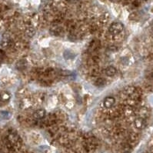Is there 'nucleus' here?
<instances>
[{"mask_svg": "<svg viewBox=\"0 0 153 153\" xmlns=\"http://www.w3.org/2000/svg\"><path fill=\"white\" fill-rule=\"evenodd\" d=\"M115 103V98L112 97V96H108L105 99H104L103 101V105H104L105 108H110L113 106Z\"/></svg>", "mask_w": 153, "mask_h": 153, "instance_id": "5", "label": "nucleus"}, {"mask_svg": "<svg viewBox=\"0 0 153 153\" xmlns=\"http://www.w3.org/2000/svg\"><path fill=\"white\" fill-rule=\"evenodd\" d=\"M100 45V42L99 40H93L90 43L89 45V48H88V50L91 51V52H93V51H96V49L99 48V46Z\"/></svg>", "mask_w": 153, "mask_h": 153, "instance_id": "8", "label": "nucleus"}, {"mask_svg": "<svg viewBox=\"0 0 153 153\" xmlns=\"http://www.w3.org/2000/svg\"><path fill=\"white\" fill-rule=\"evenodd\" d=\"M146 1H148V0H146Z\"/></svg>", "mask_w": 153, "mask_h": 153, "instance_id": "19", "label": "nucleus"}, {"mask_svg": "<svg viewBox=\"0 0 153 153\" xmlns=\"http://www.w3.org/2000/svg\"><path fill=\"white\" fill-rule=\"evenodd\" d=\"M152 33H153V26H152Z\"/></svg>", "mask_w": 153, "mask_h": 153, "instance_id": "18", "label": "nucleus"}, {"mask_svg": "<svg viewBox=\"0 0 153 153\" xmlns=\"http://www.w3.org/2000/svg\"><path fill=\"white\" fill-rule=\"evenodd\" d=\"M26 65H27V63H26L25 60H20L16 64V67L19 70H23V69H25L26 68Z\"/></svg>", "mask_w": 153, "mask_h": 153, "instance_id": "11", "label": "nucleus"}, {"mask_svg": "<svg viewBox=\"0 0 153 153\" xmlns=\"http://www.w3.org/2000/svg\"><path fill=\"white\" fill-rule=\"evenodd\" d=\"M95 85L98 87H102L104 86L105 85V79L103 78H98L95 81Z\"/></svg>", "mask_w": 153, "mask_h": 153, "instance_id": "12", "label": "nucleus"}, {"mask_svg": "<svg viewBox=\"0 0 153 153\" xmlns=\"http://www.w3.org/2000/svg\"><path fill=\"white\" fill-rule=\"evenodd\" d=\"M45 116V111L42 108L36 110L35 113L33 114V118L35 119H42Z\"/></svg>", "mask_w": 153, "mask_h": 153, "instance_id": "6", "label": "nucleus"}, {"mask_svg": "<svg viewBox=\"0 0 153 153\" xmlns=\"http://www.w3.org/2000/svg\"><path fill=\"white\" fill-rule=\"evenodd\" d=\"M10 99V95L6 92H0V101L7 102Z\"/></svg>", "mask_w": 153, "mask_h": 153, "instance_id": "10", "label": "nucleus"}, {"mask_svg": "<svg viewBox=\"0 0 153 153\" xmlns=\"http://www.w3.org/2000/svg\"><path fill=\"white\" fill-rule=\"evenodd\" d=\"M149 110L146 108H141L140 111H139V114H140V117L144 118V119H146L148 115H149Z\"/></svg>", "mask_w": 153, "mask_h": 153, "instance_id": "13", "label": "nucleus"}, {"mask_svg": "<svg viewBox=\"0 0 153 153\" xmlns=\"http://www.w3.org/2000/svg\"><path fill=\"white\" fill-rule=\"evenodd\" d=\"M5 145L9 150L13 151L21 146V139L18 134L14 131H9L5 139Z\"/></svg>", "mask_w": 153, "mask_h": 153, "instance_id": "1", "label": "nucleus"}, {"mask_svg": "<svg viewBox=\"0 0 153 153\" xmlns=\"http://www.w3.org/2000/svg\"><path fill=\"white\" fill-rule=\"evenodd\" d=\"M25 33H26V35H27L29 37H33V36H34L35 33H36V31H35V29H33V28L30 27L28 28V29H26Z\"/></svg>", "mask_w": 153, "mask_h": 153, "instance_id": "14", "label": "nucleus"}, {"mask_svg": "<svg viewBox=\"0 0 153 153\" xmlns=\"http://www.w3.org/2000/svg\"><path fill=\"white\" fill-rule=\"evenodd\" d=\"M123 29H124V25L123 23L119 22H115L110 25L108 28V32L110 34L116 36V35L120 34L123 31Z\"/></svg>", "mask_w": 153, "mask_h": 153, "instance_id": "2", "label": "nucleus"}, {"mask_svg": "<svg viewBox=\"0 0 153 153\" xmlns=\"http://www.w3.org/2000/svg\"><path fill=\"white\" fill-rule=\"evenodd\" d=\"M61 74L62 76H69V74H71V72H69V71H62Z\"/></svg>", "mask_w": 153, "mask_h": 153, "instance_id": "17", "label": "nucleus"}, {"mask_svg": "<svg viewBox=\"0 0 153 153\" xmlns=\"http://www.w3.org/2000/svg\"><path fill=\"white\" fill-rule=\"evenodd\" d=\"M1 45L5 49H8L9 47H11L13 45V41L10 38V36L8 35H4L2 41H1Z\"/></svg>", "mask_w": 153, "mask_h": 153, "instance_id": "4", "label": "nucleus"}, {"mask_svg": "<svg viewBox=\"0 0 153 153\" xmlns=\"http://www.w3.org/2000/svg\"><path fill=\"white\" fill-rule=\"evenodd\" d=\"M146 77H147V79L149 80V81L153 82V72H150L148 74Z\"/></svg>", "mask_w": 153, "mask_h": 153, "instance_id": "15", "label": "nucleus"}, {"mask_svg": "<svg viewBox=\"0 0 153 153\" xmlns=\"http://www.w3.org/2000/svg\"><path fill=\"white\" fill-rule=\"evenodd\" d=\"M4 58H5V52L0 49V63L2 62V60L4 59Z\"/></svg>", "mask_w": 153, "mask_h": 153, "instance_id": "16", "label": "nucleus"}, {"mask_svg": "<svg viewBox=\"0 0 153 153\" xmlns=\"http://www.w3.org/2000/svg\"><path fill=\"white\" fill-rule=\"evenodd\" d=\"M116 68L114 66H108L105 70V73L108 76H113L116 74Z\"/></svg>", "mask_w": 153, "mask_h": 153, "instance_id": "7", "label": "nucleus"}, {"mask_svg": "<svg viewBox=\"0 0 153 153\" xmlns=\"http://www.w3.org/2000/svg\"><path fill=\"white\" fill-rule=\"evenodd\" d=\"M133 126L136 129H143V128H145V127L146 126V119H144V118L142 117L137 118V119H135V121H134Z\"/></svg>", "mask_w": 153, "mask_h": 153, "instance_id": "3", "label": "nucleus"}, {"mask_svg": "<svg viewBox=\"0 0 153 153\" xmlns=\"http://www.w3.org/2000/svg\"><path fill=\"white\" fill-rule=\"evenodd\" d=\"M63 29L62 28L59 27V26H56V27H53L51 29V33L54 36H60L61 34H62Z\"/></svg>", "mask_w": 153, "mask_h": 153, "instance_id": "9", "label": "nucleus"}]
</instances>
